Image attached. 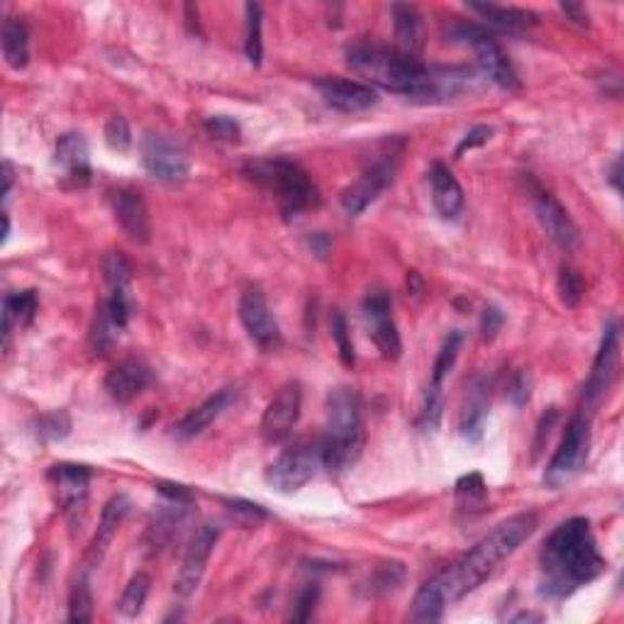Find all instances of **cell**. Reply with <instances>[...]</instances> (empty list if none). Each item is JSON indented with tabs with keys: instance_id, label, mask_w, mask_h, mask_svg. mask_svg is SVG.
Returning a JSON list of instances; mask_svg holds the SVG:
<instances>
[{
	"instance_id": "6da1fadb",
	"label": "cell",
	"mask_w": 624,
	"mask_h": 624,
	"mask_svg": "<svg viewBox=\"0 0 624 624\" xmlns=\"http://www.w3.org/2000/svg\"><path fill=\"white\" fill-rule=\"evenodd\" d=\"M539 518L534 512L512 514L510 520L500 522L488 537H483L471 551L463 553L447 569H442L437 576L430 578L418 590L412 600V622H440L449 606L467 598L479 586L488 581L502 561H508L524 542H527L534 530H537Z\"/></svg>"
},
{
	"instance_id": "7a4b0ae2",
	"label": "cell",
	"mask_w": 624,
	"mask_h": 624,
	"mask_svg": "<svg viewBox=\"0 0 624 624\" xmlns=\"http://www.w3.org/2000/svg\"><path fill=\"white\" fill-rule=\"evenodd\" d=\"M539 593L547 600H563L608 571L598 539L586 518L561 522L544 542L539 553Z\"/></svg>"
},
{
	"instance_id": "3957f363",
	"label": "cell",
	"mask_w": 624,
	"mask_h": 624,
	"mask_svg": "<svg viewBox=\"0 0 624 624\" xmlns=\"http://www.w3.org/2000/svg\"><path fill=\"white\" fill-rule=\"evenodd\" d=\"M322 447V467L330 473H342L359 459L364 447L361 398L349 385H340L327 395V424Z\"/></svg>"
},
{
	"instance_id": "277c9868",
	"label": "cell",
	"mask_w": 624,
	"mask_h": 624,
	"mask_svg": "<svg viewBox=\"0 0 624 624\" xmlns=\"http://www.w3.org/2000/svg\"><path fill=\"white\" fill-rule=\"evenodd\" d=\"M346 64L352 72L369 81V86H379L383 91L400 93L408 98L412 88L418 86L424 72L420 59L398 52L395 47H385L373 37H359L346 47Z\"/></svg>"
},
{
	"instance_id": "5b68a950",
	"label": "cell",
	"mask_w": 624,
	"mask_h": 624,
	"mask_svg": "<svg viewBox=\"0 0 624 624\" xmlns=\"http://www.w3.org/2000/svg\"><path fill=\"white\" fill-rule=\"evenodd\" d=\"M252 176L276 193V201H279L285 220H293V217L310 211L320 201L310 174L301 164L291 162V158L252 164Z\"/></svg>"
},
{
	"instance_id": "8992f818",
	"label": "cell",
	"mask_w": 624,
	"mask_h": 624,
	"mask_svg": "<svg viewBox=\"0 0 624 624\" xmlns=\"http://www.w3.org/2000/svg\"><path fill=\"white\" fill-rule=\"evenodd\" d=\"M485 76L473 66H424L418 86L408 101L420 105H442L481 93Z\"/></svg>"
},
{
	"instance_id": "52a82bcc",
	"label": "cell",
	"mask_w": 624,
	"mask_h": 624,
	"mask_svg": "<svg viewBox=\"0 0 624 624\" xmlns=\"http://www.w3.org/2000/svg\"><path fill=\"white\" fill-rule=\"evenodd\" d=\"M449 37L454 42L471 49L475 54V62L481 66V74L485 76V81H493L495 86L505 88V91H518L520 76L514 72L510 56L502 52L498 39H495L488 29H483L473 23H457L449 29Z\"/></svg>"
},
{
	"instance_id": "ba28073f",
	"label": "cell",
	"mask_w": 624,
	"mask_h": 624,
	"mask_svg": "<svg viewBox=\"0 0 624 624\" xmlns=\"http://www.w3.org/2000/svg\"><path fill=\"white\" fill-rule=\"evenodd\" d=\"M320 467V442H298L269 463V469H266V483H269L276 493L293 495L315 479Z\"/></svg>"
},
{
	"instance_id": "9c48e42d",
	"label": "cell",
	"mask_w": 624,
	"mask_h": 624,
	"mask_svg": "<svg viewBox=\"0 0 624 624\" xmlns=\"http://www.w3.org/2000/svg\"><path fill=\"white\" fill-rule=\"evenodd\" d=\"M590 454V420L586 415H576L569 422L563 440L559 444L557 454H553L547 471H544V483L551 488H561L569 481L586 469Z\"/></svg>"
},
{
	"instance_id": "30bf717a",
	"label": "cell",
	"mask_w": 624,
	"mask_h": 624,
	"mask_svg": "<svg viewBox=\"0 0 624 624\" xmlns=\"http://www.w3.org/2000/svg\"><path fill=\"white\" fill-rule=\"evenodd\" d=\"M400 152H383L364 168V174L342 191V207L349 217H359L366 207L379 201V195L395 181Z\"/></svg>"
},
{
	"instance_id": "8fae6325",
	"label": "cell",
	"mask_w": 624,
	"mask_h": 624,
	"mask_svg": "<svg viewBox=\"0 0 624 624\" xmlns=\"http://www.w3.org/2000/svg\"><path fill=\"white\" fill-rule=\"evenodd\" d=\"M49 483H52L59 508L72 530H81L86 508H88V485H91V469L84 463H54L49 469Z\"/></svg>"
},
{
	"instance_id": "7c38bea8",
	"label": "cell",
	"mask_w": 624,
	"mask_h": 624,
	"mask_svg": "<svg viewBox=\"0 0 624 624\" xmlns=\"http://www.w3.org/2000/svg\"><path fill=\"white\" fill-rule=\"evenodd\" d=\"M530 201L534 207V215H537L542 230L549 234V240L561 246L563 252L576 250L581 242V230L578 225L573 222V217L569 215L566 207L559 203V198L547 191L544 186H539L534 178H530Z\"/></svg>"
},
{
	"instance_id": "4fadbf2b",
	"label": "cell",
	"mask_w": 624,
	"mask_h": 624,
	"mask_svg": "<svg viewBox=\"0 0 624 624\" xmlns=\"http://www.w3.org/2000/svg\"><path fill=\"white\" fill-rule=\"evenodd\" d=\"M142 164L158 181H183L191 171V162L181 144L162 132H147L140 142Z\"/></svg>"
},
{
	"instance_id": "5bb4252c",
	"label": "cell",
	"mask_w": 624,
	"mask_h": 624,
	"mask_svg": "<svg viewBox=\"0 0 624 624\" xmlns=\"http://www.w3.org/2000/svg\"><path fill=\"white\" fill-rule=\"evenodd\" d=\"M364 322L369 327V336L381 352L383 359L395 361L403 352L400 332L393 317V301L385 291H371L361 303Z\"/></svg>"
},
{
	"instance_id": "9a60e30c",
	"label": "cell",
	"mask_w": 624,
	"mask_h": 624,
	"mask_svg": "<svg viewBox=\"0 0 624 624\" xmlns=\"http://www.w3.org/2000/svg\"><path fill=\"white\" fill-rule=\"evenodd\" d=\"M617 369H620V322L615 317H610L606 330H602L600 349L596 354V361H593L586 389H583V398H586L588 405H598L606 398V393L612 389V383L617 379Z\"/></svg>"
},
{
	"instance_id": "2e32d148",
	"label": "cell",
	"mask_w": 624,
	"mask_h": 624,
	"mask_svg": "<svg viewBox=\"0 0 624 624\" xmlns=\"http://www.w3.org/2000/svg\"><path fill=\"white\" fill-rule=\"evenodd\" d=\"M240 320L244 324L250 340L259 346L262 352H273L281 346V327L276 322L271 305L259 289H244L240 298Z\"/></svg>"
},
{
	"instance_id": "e0dca14e",
	"label": "cell",
	"mask_w": 624,
	"mask_h": 624,
	"mask_svg": "<svg viewBox=\"0 0 624 624\" xmlns=\"http://www.w3.org/2000/svg\"><path fill=\"white\" fill-rule=\"evenodd\" d=\"M217 539H220L217 524H203V527L193 534V539L183 553L181 569H178V576L174 581V593L178 598H191L198 586H201L207 561H211V553L217 547Z\"/></svg>"
},
{
	"instance_id": "ac0fdd59",
	"label": "cell",
	"mask_w": 624,
	"mask_h": 624,
	"mask_svg": "<svg viewBox=\"0 0 624 624\" xmlns=\"http://www.w3.org/2000/svg\"><path fill=\"white\" fill-rule=\"evenodd\" d=\"M303 410V389L301 383H289L273 395V400L266 405L262 415L259 432L269 444H279L291 437L295 424L301 420Z\"/></svg>"
},
{
	"instance_id": "d6986e66",
	"label": "cell",
	"mask_w": 624,
	"mask_h": 624,
	"mask_svg": "<svg viewBox=\"0 0 624 624\" xmlns=\"http://www.w3.org/2000/svg\"><path fill=\"white\" fill-rule=\"evenodd\" d=\"M315 88L322 95V101L340 113H364L379 103L375 88L361 81H352V78L324 76L317 78Z\"/></svg>"
},
{
	"instance_id": "ffe728a7",
	"label": "cell",
	"mask_w": 624,
	"mask_h": 624,
	"mask_svg": "<svg viewBox=\"0 0 624 624\" xmlns=\"http://www.w3.org/2000/svg\"><path fill=\"white\" fill-rule=\"evenodd\" d=\"M111 207L117 225L123 227L130 240L140 244L152 240V217L140 193L132 191V188H117L111 193Z\"/></svg>"
},
{
	"instance_id": "44dd1931",
	"label": "cell",
	"mask_w": 624,
	"mask_h": 624,
	"mask_svg": "<svg viewBox=\"0 0 624 624\" xmlns=\"http://www.w3.org/2000/svg\"><path fill=\"white\" fill-rule=\"evenodd\" d=\"M150 383H152L150 366L142 364L140 359H125L107 371L103 385L105 393L111 395V400L125 405L132 403Z\"/></svg>"
},
{
	"instance_id": "7402d4cb",
	"label": "cell",
	"mask_w": 624,
	"mask_h": 624,
	"mask_svg": "<svg viewBox=\"0 0 624 624\" xmlns=\"http://www.w3.org/2000/svg\"><path fill=\"white\" fill-rule=\"evenodd\" d=\"M56 164L64 168V181L74 188H84L91 181V152L84 135L66 132L56 140Z\"/></svg>"
},
{
	"instance_id": "603a6c76",
	"label": "cell",
	"mask_w": 624,
	"mask_h": 624,
	"mask_svg": "<svg viewBox=\"0 0 624 624\" xmlns=\"http://www.w3.org/2000/svg\"><path fill=\"white\" fill-rule=\"evenodd\" d=\"M237 400V389H222L217 391L211 398L203 400L198 408H193L186 418L176 424L174 434L178 440H193L198 434H203L215 420H220L222 415L230 410V405Z\"/></svg>"
},
{
	"instance_id": "cb8c5ba5",
	"label": "cell",
	"mask_w": 624,
	"mask_h": 624,
	"mask_svg": "<svg viewBox=\"0 0 624 624\" xmlns=\"http://www.w3.org/2000/svg\"><path fill=\"white\" fill-rule=\"evenodd\" d=\"M127 512H130V500H127V495H123V493L113 495V498L105 502V508L101 512V522H98V532H95L91 547H88V553H86V566L88 569L101 566L105 551L113 544L115 532L123 524V520L127 518Z\"/></svg>"
},
{
	"instance_id": "d4e9b609",
	"label": "cell",
	"mask_w": 624,
	"mask_h": 624,
	"mask_svg": "<svg viewBox=\"0 0 624 624\" xmlns=\"http://www.w3.org/2000/svg\"><path fill=\"white\" fill-rule=\"evenodd\" d=\"M430 186H432V205L434 211L440 213L444 220H459V215L463 213V188L457 181L447 166L444 164H432L430 168Z\"/></svg>"
},
{
	"instance_id": "484cf974",
	"label": "cell",
	"mask_w": 624,
	"mask_h": 624,
	"mask_svg": "<svg viewBox=\"0 0 624 624\" xmlns=\"http://www.w3.org/2000/svg\"><path fill=\"white\" fill-rule=\"evenodd\" d=\"M488 408H491V383L488 379H475L469 385L467 398H463L459 412V432L469 442H479L483 437Z\"/></svg>"
},
{
	"instance_id": "4316f807",
	"label": "cell",
	"mask_w": 624,
	"mask_h": 624,
	"mask_svg": "<svg viewBox=\"0 0 624 624\" xmlns=\"http://www.w3.org/2000/svg\"><path fill=\"white\" fill-rule=\"evenodd\" d=\"M391 13L395 25V49L408 56L420 59L424 47V25L420 10L410 3H395Z\"/></svg>"
},
{
	"instance_id": "83f0119b",
	"label": "cell",
	"mask_w": 624,
	"mask_h": 624,
	"mask_svg": "<svg viewBox=\"0 0 624 624\" xmlns=\"http://www.w3.org/2000/svg\"><path fill=\"white\" fill-rule=\"evenodd\" d=\"M469 10H473L475 15H481L483 20H488V25L508 29V33H524L537 25V15L527 8L518 5H500V3H469Z\"/></svg>"
},
{
	"instance_id": "f1b7e54d",
	"label": "cell",
	"mask_w": 624,
	"mask_h": 624,
	"mask_svg": "<svg viewBox=\"0 0 624 624\" xmlns=\"http://www.w3.org/2000/svg\"><path fill=\"white\" fill-rule=\"evenodd\" d=\"M37 291H17V293H10L8 298L3 301V342L8 346L10 342V334L20 327H27L29 322L35 320L37 315Z\"/></svg>"
},
{
	"instance_id": "f546056e",
	"label": "cell",
	"mask_w": 624,
	"mask_h": 624,
	"mask_svg": "<svg viewBox=\"0 0 624 624\" xmlns=\"http://www.w3.org/2000/svg\"><path fill=\"white\" fill-rule=\"evenodd\" d=\"M0 42H3V56L10 68H25L29 62V29L20 17H8L3 23V33H0Z\"/></svg>"
},
{
	"instance_id": "4dcf8cb0",
	"label": "cell",
	"mask_w": 624,
	"mask_h": 624,
	"mask_svg": "<svg viewBox=\"0 0 624 624\" xmlns=\"http://www.w3.org/2000/svg\"><path fill=\"white\" fill-rule=\"evenodd\" d=\"M454 495H457V508L461 512H481L488 502V485H485L481 473H469L463 479L457 481V488H454Z\"/></svg>"
},
{
	"instance_id": "1f68e13d",
	"label": "cell",
	"mask_w": 624,
	"mask_h": 624,
	"mask_svg": "<svg viewBox=\"0 0 624 624\" xmlns=\"http://www.w3.org/2000/svg\"><path fill=\"white\" fill-rule=\"evenodd\" d=\"M461 342H463V334L461 332H449L447 334V340H444L442 344V349L437 354V359H434V366H432V379H430V389L428 391H434V393H442V383L444 379H447L449 371L454 369V364H457V356H459V349H461Z\"/></svg>"
},
{
	"instance_id": "d6a6232c",
	"label": "cell",
	"mask_w": 624,
	"mask_h": 624,
	"mask_svg": "<svg viewBox=\"0 0 624 624\" xmlns=\"http://www.w3.org/2000/svg\"><path fill=\"white\" fill-rule=\"evenodd\" d=\"M150 586H152V578L147 576V573L142 571L135 573L130 583L125 586L120 600H117V612H120V615L127 620L140 615L147 602V596H150Z\"/></svg>"
},
{
	"instance_id": "836d02e7",
	"label": "cell",
	"mask_w": 624,
	"mask_h": 624,
	"mask_svg": "<svg viewBox=\"0 0 624 624\" xmlns=\"http://www.w3.org/2000/svg\"><path fill=\"white\" fill-rule=\"evenodd\" d=\"M246 39H244V52L246 59L254 66L262 64V56H264V42H262V8L256 3H246Z\"/></svg>"
},
{
	"instance_id": "e575fe53",
	"label": "cell",
	"mask_w": 624,
	"mask_h": 624,
	"mask_svg": "<svg viewBox=\"0 0 624 624\" xmlns=\"http://www.w3.org/2000/svg\"><path fill=\"white\" fill-rule=\"evenodd\" d=\"M93 620V593L86 578H78L68 596V622L86 624Z\"/></svg>"
},
{
	"instance_id": "d590c367",
	"label": "cell",
	"mask_w": 624,
	"mask_h": 624,
	"mask_svg": "<svg viewBox=\"0 0 624 624\" xmlns=\"http://www.w3.org/2000/svg\"><path fill=\"white\" fill-rule=\"evenodd\" d=\"M330 330H332V340L336 344V352H340V359L346 366V369H352L356 364V352H354V342H352V332H349V322H346V317L342 310H334L330 317Z\"/></svg>"
},
{
	"instance_id": "8d00e7d4",
	"label": "cell",
	"mask_w": 624,
	"mask_h": 624,
	"mask_svg": "<svg viewBox=\"0 0 624 624\" xmlns=\"http://www.w3.org/2000/svg\"><path fill=\"white\" fill-rule=\"evenodd\" d=\"M103 273L111 289H127L130 291L132 281V266L120 252H111L103 262Z\"/></svg>"
},
{
	"instance_id": "74e56055",
	"label": "cell",
	"mask_w": 624,
	"mask_h": 624,
	"mask_svg": "<svg viewBox=\"0 0 624 624\" xmlns=\"http://www.w3.org/2000/svg\"><path fill=\"white\" fill-rule=\"evenodd\" d=\"M559 295L566 308H576V305L583 301V295H586L583 276L576 269H571V266H563L559 273Z\"/></svg>"
},
{
	"instance_id": "f35d334b",
	"label": "cell",
	"mask_w": 624,
	"mask_h": 624,
	"mask_svg": "<svg viewBox=\"0 0 624 624\" xmlns=\"http://www.w3.org/2000/svg\"><path fill=\"white\" fill-rule=\"evenodd\" d=\"M103 137H105V144L111 147V150H113V152H117V154H125V152L130 150V147H132V130H130V123H127L123 115H113V117H107L105 130H103Z\"/></svg>"
},
{
	"instance_id": "ab89813d",
	"label": "cell",
	"mask_w": 624,
	"mask_h": 624,
	"mask_svg": "<svg viewBox=\"0 0 624 624\" xmlns=\"http://www.w3.org/2000/svg\"><path fill=\"white\" fill-rule=\"evenodd\" d=\"M68 432H72V420H68L66 412L42 415V418L37 420V437L44 442L64 440Z\"/></svg>"
},
{
	"instance_id": "60d3db41",
	"label": "cell",
	"mask_w": 624,
	"mask_h": 624,
	"mask_svg": "<svg viewBox=\"0 0 624 624\" xmlns=\"http://www.w3.org/2000/svg\"><path fill=\"white\" fill-rule=\"evenodd\" d=\"M205 130L215 140L222 142H240L242 140V125L230 115H213L205 120Z\"/></svg>"
},
{
	"instance_id": "b9f144b4",
	"label": "cell",
	"mask_w": 624,
	"mask_h": 624,
	"mask_svg": "<svg viewBox=\"0 0 624 624\" xmlns=\"http://www.w3.org/2000/svg\"><path fill=\"white\" fill-rule=\"evenodd\" d=\"M317 598H320V588L315 586V583H308L301 593L298 598L293 602V610H291V620L295 622H308L315 612L317 606Z\"/></svg>"
},
{
	"instance_id": "7bdbcfd3",
	"label": "cell",
	"mask_w": 624,
	"mask_h": 624,
	"mask_svg": "<svg viewBox=\"0 0 624 624\" xmlns=\"http://www.w3.org/2000/svg\"><path fill=\"white\" fill-rule=\"evenodd\" d=\"M227 510H230L234 518H240L244 524H259L262 520H266V510L262 505H254V502H246V500H227Z\"/></svg>"
},
{
	"instance_id": "ee69618b",
	"label": "cell",
	"mask_w": 624,
	"mask_h": 624,
	"mask_svg": "<svg viewBox=\"0 0 624 624\" xmlns=\"http://www.w3.org/2000/svg\"><path fill=\"white\" fill-rule=\"evenodd\" d=\"M491 137H493V127H491V125H475V127H471V130L467 132V137H463V140L459 142L457 152H454V154L463 156V154L471 152V150H479V147L491 142Z\"/></svg>"
},
{
	"instance_id": "f6af8a7d",
	"label": "cell",
	"mask_w": 624,
	"mask_h": 624,
	"mask_svg": "<svg viewBox=\"0 0 624 624\" xmlns=\"http://www.w3.org/2000/svg\"><path fill=\"white\" fill-rule=\"evenodd\" d=\"M502 322H505L502 313H500L498 308H495V305H488V308L483 310V317H481V332H483V340H485V342H493L495 336H498Z\"/></svg>"
},
{
	"instance_id": "bcb514c9",
	"label": "cell",
	"mask_w": 624,
	"mask_h": 624,
	"mask_svg": "<svg viewBox=\"0 0 624 624\" xmlns=\"http://www.w3.org/2000/svg\"><path fill=\"white\" fill-rule=\"evenodd\" d=\"M557 420H559V410H557V408H549V410H547V415H544V418L539 420L537 440H534V457H537V454L542 451L544 444L549 442L551 430H553V424H557Z\"/></svg>"
},
{
	"instance_id": "7dc6e473",
	"label": "cell",
	"mask_w": 624,
	"mask_h": 624,
	"mask_svg": "<svg viewBox=\"0 0 624 624\" xmlns=\"http://www.w3.org/2000/svg\"><path fill=\"white\" fill-rule=\"evenodd\" d=\"M532 383H530V379H527V373H518L512 379V383H510V391H508V395H510V400L514 403V405H524L530 400V395H532Z\"/></svg>"
},
{
	"instance_id": "c3c4849f",
	"label": "cell",
	"mask_w": 624,
	"mask_h": 624,
	"mask_svg": "<svg viewBox=\"0 0 624 624\" xmlns=\"http://www.w3.org/2000/svg\"><path fill=\"white\" fill-rule=\"evenodd\" d=\"M563 13H566L569 17H573V23H578V25H588V13L583 10L581 5H573V3H563L561 5Z\"/></svg>"
},
{
	"instance_id": "681fc988",
	"label": "cell",
	"mask_w": 624,
	"mask_h": 624,
	"mask_svg": "<svg viewBox=\"0 0 624 624\" xmlns=\"http://www.w3.org/2000/svg\"><path fill=\"white\" fill-rule=\"evenodd\" d=\"M512 622H542V615H534V612H520V615H514Z\"/></svg>"
},
{
	"instance_id": "f907efd6",
	"label": "cell",
	"mask_w": 624,
	"mask_h": 624,
	"mask_svg": "<svg viewBox=\"0 0 624 624\" xmlns=\"http://www.w3.org/2000/svg\"><path fill=\"white\" fill-rule=\"evenodd\" d=\"M610 183L615 186V191H620V158H617L615 166H612V171H610Z\"/></svg>"
}]
</instances>
